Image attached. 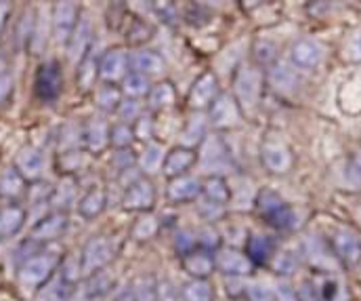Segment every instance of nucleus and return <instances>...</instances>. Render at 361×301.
I'll return each instance as SVG.
<instances>
[{
    "label": "nucleus",
    "instance_id": "f257e3e1",
    "mask_svg": "<svg viewBox=\"0 0 361 301\" xmlns=\"http://www.w3.org/2000/svg\"><path fill=\"white\" fill-rule=\"evenodd\" d=\"M61 255L55 251H40L25 257L17 270V281L25 289H42L59 270Z\"/></svg>",
    "mask_w": 361,
    "mask_h": 301
},
{
    "label": "nucleus",
    "instance_id": "f03ea898",
    "mask_svg": "<svg viewBox=\"0 0 361 301\" xmlns=\"http://www.w3.org/2000/svg\"><path fill=\"white\" fill-rule=\"evenodd\" d=\"M263 70L257 66H242L233 76V98L238 101L242 114L257 110L263 93Z\"/></svg>",
    "mask_w": 361,
    "mask_h": 301
},
{
    "label": "nucleus",
    "instance_id": "7ed1b4c3",
    "mask_svg": "<svg viewBox=\"0 0 361 301\" xmlns=\"http://www.w3.org/2000/svg\"><path fill=\"white\" fill-rule=\"evenodd\" d=\"M257 208H259L263 221H267L275 230H292L296 225V213L273 190L259 192Z\"/></svg>",
    "mask_w": 361,
    "mask_h": 301
},
{
    "label": "nucleus",
    "instance_id": "20e7f679",
    "mask_svg": "<svg viewBox=\"0 0 361 301\" xmlns=\"http://www.w3.org/2000/svg\"><path fill=\"white\" fill-rule=\"evenodd\" d=\"M34 93L42 103H55L63 93V70L57 59L38 66L34 76Z\"/></svg>",
    "mask_w": 361,
    "mask_h": 301
},
{
    "label": "nucleus",
    "instance_id": "39448f33",
    "mask_svg": "<svg viewBox=\"0 0 361 301\" xmlns=\"http://www.w3.org/2000/svg\"><path fill=\"white\" fill-rule=\"evenodd\" d=\"M116 255V242L111 236H92L80 251V266L82 274L90 276L99 270H105V266Z\"/></svg>",
    "mask_w": 361,
    "mask_h": 301
},
{
    "label": "nucleus",
    "instance_id": "423d86ee",
    "mask_svg": "<svg viewBox=\"0 0 361 301\" xmlns=\"http://www.w3.org/2000/svg\"><path fill=\"white\" fill-rule=\"evenodd\" d=\"M197 160L204 171L210 175L223 177L225 171L231 169V152L229 146L219 135H208L202 143V152H197Z\"/></svg>",
    "mask_w": 361,
    "mask_h": 301
},
{
    "label": "nucleus",
    "instance_id": "0eeeda50",
    "mask_svg": "<svg viewBox=\"0 0 361 301\" xmlns=\"http://www.w3.org/2000/svg\"><path fill=\"white\" fill-rule=\"evenodd\" d=\"M80 6L76 2L70 0H61L53 4V38L59 45L70 42V38L74 36L78 23H80Z\"/></svg>",
    "mask_w": 361,
    "mask_h": 301
},
{
    "label": "nucleus",
    "instance_id": "6e6552de",
    "mask_svg": "<svg viewBox=\"0 0 361 301\" xmlns=\"http://www.w3.org/2000/svg\"><path fill=\"white\" fill-rule=\"evenodd\" d=\"M128 72H130V66H128V51L126 49L114 47V49H107L99 57V78L105 81V85L122 83Z\"/></svg>",
    "mask_w": 361,
    "mask_h": 301
},
{
    "label": "nucleus",
    "instance_id": "1a4fd4ad",
    "mask_svg": "<svg viewBox=\"0 0 361 301\" xmlns=\"http://www.w3.org/2000/svg\"><path fill=\"white\" fill-rule=\"evenodd\" d=\"M261 163L271 175H286L294 165V154L283 141L267 139L261 146Z\"/></svg>",
    "mask_w": 361,
    "mask_h": 301
},
{
    "label": "nucleus",
    "instance_id": "9d476101",
    "mask_svg": "<svg viewBox=\"0 0 361 301\" xmlns=\"http://www.w3.org/2000/svg\"><path fill=\"white\" fill-rule=\"evenodd\" d=\"M242 120V110L238 105L235 98L231 93H221L214 103L208 107V124L223 131V129H231Z\"/></svg>",
    "mask_w": 361,
    "mask_h": 301
},
{
    "label": "nucleus",
    "instance_id": "9b49d317",
    "mask_svg": "<svg viewBox=\"0 0 361 301\" xmlns=\"http://www.w3.org/2000/svg\"><path fill=\"white\" fill-rule=\"evenodd\" d=\"M70 225V217L63 211H51L49 215L40 217L38 223L32 228V242L49 244L59 240Z\"/></svg>",
    "mask_w": 361,
    "mask_h": 301
},
{
    "label": "nucleus",
    "instance_id": "f8f14e48",
    "mask_svg": "<svg viewBox=\"0 0 361 301\" xmlns=\"http://www.w3.org/2000/svg\"><path fill=\"white\" fill-rule=\"evenodd\" d=\"M156 204V186L145 175L124 190L122 206L135 213H149Z\"/></svg>",
    "mask_w": 361,
    "mask_h": 301
},
{
    "label": "nucleus",
    "instance_id": "ddd939ff",
    "mask_svg": "<svg viewBox=\"0 0 361 301\" xmlns=\"http://www.w3.org/2000/svg\"><path fill=\"white\" fill-rule=\"evenodd\" d=\"M214 268L225 276H246L252 272V261L248 255L233 247H221L214 251Z\"/></svg>",
    "mask_w": 361,
    "mask_h": 301
},
{
    "label": "nucleus",
    "instance_id": "4468645a",
    "mask_svg": "<svg viewBox=\"0 0 361 301\" xmlns=\"http://www.w3.org/2000/svg\"><path fill=\"white\" fill-rule=\"evenodd\" d=\"M128 66H130V72H137L145 78H152V76L164 74L166 59L162 57V53H158L154 49L139 47V49L128 53Z\"/></svg>",
    "mask_w": 361,
    "mask_h": 301
},
{
    "label": "nucleus",
    "instance_id": "2eb2a0df",
    "mask_svg": "<svg viewBox=\"0 0 361 301\" xmlns=\"http://www.w3.org/2000/svg\"><path fill=\"white\" fill-rule=\"evenodd\" d=\"M221 95V85L214 72H202L189 89V105L193 110H208Z\"/></svg>",
    "mask_w": 361,
    "mask_h": 301
},
{
    "label": "nucleus",
    "instance_id": "dca6fc26",
    "mask_svg": "<svg viewBox=\"0 0 361 301\" xmlns=\"http://www.w3.org/2000/svg\"><path fill=\"white\" fill-rule=\"evenodd\" d=\"M109 124L101 116H92L82 126V150L89 154H101L109 146Z\"/></svg>",
    "mask_w": 361,
    "mask_h": 301
},
{
    "label": "nucleus",
    "instance_id": "f3484780",
    "mask_svg": "<svg viewBox=\"0 0 361 301\" xmlns=\"http://www.w3.org/2000/svg\"><path fill=\"white\" fill-rule=\"evenodd\" d=\"M197 163V152L191 150V148H185V146H177L173 148L166 156H164V165H162V173L169 177V179H177L187 175L193 165Z\"/></svg>",
    "mask_w": 361,
    "mask_h": 301
},
{
    "label": "nucleus",
    "instance_id": "a211bd4d",
    "mask_svg": "<svg viewBox=\"0 0 361 301\" xmlns=\"http://www.w3.org/2000/svg\"><path fill=\"white\" fill-rule=\"evenodd\" d=\"M290 57H292V66L298 68V70H311L315 66L322 64L324 59V47L311 38H302V40H296L292 45V51H290Z\"/></svg>",
    "mask_w": 361,
    "mask_h": 301
},
{
    "label": "nucleus",
    "instance_id": "6ab92c4d",
    "mask_svg": "<svg viewBox=\"0 0 361 301\" xmlns=\"http://www.w3.org/2000/svg\"><path fill=\"white\" fill-rule=\"evenodd\" d=\"M13 167L23 175L25 182L27 179L36 182V179H40V175L44 171V154L38 148H34V146H25V148H21L17 152Z\"/></svg>",
    "mask_w": 361,
    "mask_h": 301
},
{
    "label": "nucleus",
    "instance_id": "aec40b11",
    "mask_svg": "<svg viewBox=\"0 0 361 301\" xmlns=\"http://www.w3.org/2000/svg\"><path fill=\"white\" fill-rule=\"evenodd\" d=\"M166 196L173 204H185L202 199V179L193 175H183L177 179H171L166 188Z\"/></svg>",
    "mask_w": 361,
    "mask_h": 301
},
{
    "label": "nucleus",
    "instance_id": "412c9836",
    "mask_svg": "<svg viewBox=\"0 0 361 301\" xmlns=\"http://www.w3.org/2000/svg\"><path fill=\"white\" fill-rule=\"evenodd\" d=\"M334 255L345 266H355L361 259V240L351 230H341L332 238Z\"/></svg>",
    "mask_w": 361,
    "mask_h": 301
},
{
    "label": "nucleus",
    "instance_id": "4be33fe9",
    "mask_svg": "<svg viewBox=\"0 0 361 301\" xmlns=\"http://www.w3.org/2000/svg\"><path fill=\"white\" fill-rule=\"evenodd\" d=\"M183 270L191 276V278H202L206 281L216 268H214V253L204 251V249H195L189 255L180 257Z\"/></svg>",
    "mask_w": 361,
    "mask_h": 301
},
{
    "label": "nucleus",
    "instance_id": "5701e85b",
    "mask_svg": "<svg viewBox=\"0 0 361 301\" xmlns=\"http://www.w3.org/2000/svg\"><path fill=\"white\" fill-rule=\"evenodd\" d=\"M25 225V208L17 202L4 204L0 208V240L13 238Z\"/></svg>",
    "mask_w": 361,
    "mask_h": 301
},
{
    "label": "nucleus",
    "instance_id": "b1692460",
    "mask_svg": "<svg viewBox=\"0 0 361 301\" xmlns=\"http://www.w3.org/2000/svg\"><path fill=\"white\" fill-rule=\"evenodd\" d=\"M246 255L252 266H267L275 257V244L265 234H252L246 240Z\"/></svg>",
    "mask_w": 361,
    "mask_h": 301
},
{
    "label": "nucleus",
    "instance_id": "393cba45",
    "mask_svg": "<svg viewBox=\"0 0 361 301\" xmlns=\"http://www.w3.org/2000/svg\"><path fill=\"white\" fill-rule=\"evenodd\" d=\"M206 137H208V118L202 116V114H195V116H191V118L185 122V126H183V131H180L179 146H185V148L195 150V148H200V146L204 143Z\"/></svg>",
    "mask_w": 361,
    "mask_h": 301
},
{
    "label": "nucleus",
    "instance_id": "a878e982",
    "mask_svg": "<svg viewBox=\"0 0 361 301\" xmlns=\"http://www.w3.org/2000/svg\"><path fill=\"white\" fill-rule=\"evenodd\" d=\"M76 283L68 281L59 270L57 274L40 289V300L42 301H70V297L74 295L76 291Z\"/></svg>",
    "mask_w": 361,
    "mask_h": 301
},
{
    "label": "nucleus",
    "instance_id": "bb28decb",
    "mask_svg": "<svg viewBox=\"0 0 361 301\" xmlns=\"http://www.w3.org/2000/svg\"><path fill=\"white\" fill-rule=\"evenodd\" d=\"M92 45H94L92 25H90V21L87 19V17H82V19H80V23H78V28H76V32H74V36H72V38H70V42H68L70 57L80 61V59L85 57V53L89 51Z\"/></svg>",
    "mask_w": 361,
    "mask_h": 301
},
{
    "label": "nucleus",
    "instance_id": "cd10ccee",
    "mask_svg": "<svg viewBox=\"0 0 361 301\" xmlns=\"http://www.w3.org/2000/svg\"><path fill=\"white\" fill-rule=\"evenodd\" d=\"M99 76V59L94 55V45L85 53V57L78 61V70H76V83L80 91H90L97 83Z\"/></svg>",
    "mask_w": 361,
    "mask_h": 301
},
{
    "label": "nucleus",
    "instance_id": "c85d7f7f",
    "mask_svg": "<svg viewBox=\"0 0 361 301\" xmlns=\"http://www.w3.org/2000/svg\"><path fill=\"white\" fill-rule=\"evenodd\" d=\"M267 78H269L271 85H273L277 91H281V93L292 91V89L296 87V83H298L296 68L290 66V64H283V61H281V64H279V61L271 64L269 72H267Z\"/></svg>",
    "mask_w": 361,
    "mask_h": 301
},
{
    "label": "nucleus",
    "instance_id": "c756f323",
    "mask_svg": "<svg viewBox=\"0 0 361 301\" xmlns=\"http://www.w3.org/2000/svg\"><path fill=\"white\" fill-rule=\"evenodd\" d=\"M114 285H116L114 274L107 272V270H99V272L87 276L85 297L87 300H101V297H105V295H109L114 291Z\"/></svg>",
    "mask_w": 361,
    "mask_h": 301
},
{
    "label": "nucleus",
    "instance_id": "7c9ffc66",
    "mask_svg": "<svg viewBox=\"0 0 361 301\" xmlns=\"http://www.w3.org/2000/svg\"><path fill=\"white\" fill-rule=\"evenodd\" d=\"M164 148L160 146V143H156V141H152V143H147L145 146V150L139 154V158H137V167L141 169V173L147 177V175H154V173H158V171H162V165H164Z\"/></svg>",
    "mask_w": 361,
    "mask_h": 301
},
{
    "label": "nucleus",
    "instance_id": "2f4dec72",
    "mask_svg": "<svg viewBox=\"0 0 361 301\" xmlns=\"http://www.w3.org/2000/svg\"><path fill=\"white\" fill-rule=\"evenodd\" d=\"M107 206V194L103 188H90L82 194V199L78 201V213L85 217V219H94L99 217Z\"/></svg>",
    "mask_w": 361,
    "mask_h": 301
},
{
    "label": "nucleus",
    "instance_id": "473e14b6",
    "mask_svg": "<svg viewBox=\"0 0 361 301\" xmlns=\"http://www.w3.org/2000/svg\"><path fill=\"white\" fill-rule=\"evenodd\" d=\"M202 199L212 202H219V204H229L231 201V188L229 184L225 182V177H219V175H210L202 182Z\"/></svg>",
    "mask_w": 361,
    "mask_h": 301
},
{
    "label": "nucleus",
    "instance_id": "72a5a7b5",
    "mask_svg": "<svg viewBox=\"0 0 361 301\" xmlns=\"http://www.w3.org/2000/svg\"><path fill=\"white\" fill-rule=\"evenodd\" d=\"M78 201L76 196V186L72 182H61L55 188H51L49 192V204L53 211H63L68 213L70 206H74V202Z\"/></svg>",
    "mask_w": 361,
    "mask_h": 301
},
{
    "label": "nucleus",
    "instance_id": "f704fd0d",
    "mask_svg": "<svg viewBox=\"0 0 361 301\" xmlns=\"http://www.w3.org/2000/svg\"><path fill=\"white\" fill-rule=\"evenodd\" d=\"M87 163V152L82 148H76V150H66V152H59L57 154V173L61 175H74L78 173Z\"/></svg>",
    "mask_w": 361,
    "mask_h": 301
},
{
    "label": "nucleus",
    "instance_id": "c9c22d12",
    "mask_svg": "<svg viewBox=\"0 0 361 301\" xmlns=\"http://www.w3.org/2000/svg\"><path fill=\"white\" fill-rule=\"evenodd\" d=\"M25 190V179L23 175L11 165L2 171L0 175V196L2 199H17Z\"/></svg>",
    "mask_w": 361,
    "mask_h": 301
},
{
    "label": "nucleus",
    "instance_id": "e433bc0d",
    "mask_svg": "<svg viewBox=\"0 0 361 301\" xmlns=\"http://www.w3.org/2000/svg\"><path fill=\"white\" fill-rule=\"evenodd\" d=\"M177 101V91L171 83H158L156 87H152L149 95H147V105L149 110H169L173 107Z\"/></svg>",
    "mask_w": 361,
    "mask_h": 301
},
{
    "label": "nucleus",
    "instance_id": "4c0bfd02",
    "mask_svg": "<svg viewBox=\"0 0 361 301\" xmlns=\"http://www.w3.org/2000/svg\"><path fill=\"white\" fill-rule=\"evenodd\" d=\"M180 301H214V289L208 281L191 278L180 287Z\"/></svg>",
    "mask_w": 361,
    "mask_h": 301
},
{
    "label": "nucleus",
    "instance_id": "58836bf2",
    "mask_svg": "<svg viewBox=\"0 0 361 301\" xmlns=\"http://www.w3.org/2000/svg\"><path fill=\"white\" fill-rule=\"evenodd\" d=\"M160 232V219L152 213H143L141 217H137V221L133 223L130 236L139 242H147L152 238H156V234Z\"/></svg>",
    "mask_w": 361,
    "mask_h": 301
},
{
    "label": "nucleus",
    "instance_id": "ea45409f",
    "mask_svg": "<svg viewBox=\"0 0 361 301\" xmlns=\"http://www.w3.org/2000/svg\"><path fill=\"white\" fill-rule=\"evenodd\" d=\"M120 89H122V95H126L130 100H143V98L149 95L152 83H149V78H145V76H141L137 72H128L126 78L122 81Z\"/></svg>",
    "mask_w": 361,
    "mask_h": 301
},
{
    "label": "nucleus",
    "instance_id": "a19ab883",
    "mask_svg": "<svg viewBox=\"0 0 361 301\" xmlns=\"http://www.w3.org/2000/svg\"><path fill=\"white\" fill-rule=\"evenodd\" d=\"M36 17L32 11H25L21 15V19L17 21V30H15V42L19 49H27L32 47L34 38H36Z\"/></svg>",
    "mask_w": 361,
    "mask_h": 301
},
{
    "label": "nucleus",
    "instance_id": "79ce46f5",
    "mask_svg": "<svg viewBox=\"0 0 361 301\" xmlns=\"http://www.w3.org/2000/svg\"><path fill=\"white\" fill-rule=\"evenodd\" d=\"M122 100H124V95L118 85H103L94 93V103L103 112H116Z\"/></svg>",
    "mask_w": 361,
    "mask_h": 301
},
{
    "label": "nucleus",
    "instance_id": "37998d69",
    "mask_svg": "<svg viewBox=\"0 0 361 301\" xmlns=\"http://www.w3.org/2000/svg\"><path fill=\"white\" fill-rule=\"evenodd\" d=\"M183 19H185L191 28H204L206 23L212 21V11H210L204 2H189V4H185Z\"/></svg>",
    "mask_w": 361,
    "mask_h": 301
},
{
    "label": "nucleus",
    "instance_id": "c03bdc74",
    "mask_svg": "<svg viewBox=\"0 0 361 301\" xmlns=\"http://www.w3.org/2000/svg\"><path fill=\"white\" fill-rule=\"evenodd\" d=\"M135 131H133V124H126V122H118L109 129V146H114L116 150H126V148H133L135 143Z\"/></svg>",
    "mask_w": 361,
    "mask_h": 301
},
{
    "label": "nucleus",
    "instance_id": "a18cd8bd",
    "mask_svg": "<svg viewBox=\"0 0 361 301\" xmlns=\"http://www.w3.org/2000/svg\"><path fill=\"white\" fill-rule=\"evenodd\" d=\"M124 34H126L130 45H143L147 38H152V28L143 19L133 17V19L126 21V32Z\"/></svg>",
    "mask_w": 361,
    "mask_h": 301
},
{
    "label": "nucleus",
    "instance_id": "49530a36",
    "mask_svg": "<svg viewBox=\"0 0 361 301\" xmlns=\"http://www.w3.org/2000/svg\"><path fill=\"white\" fill-rule=\"evenodd\" d=\"M116 114L120 116V122H126V124H133L135 120H139L143 116V103L141 100H130V98H124L122 103L118 105Z\"/></svg>",
    "mask_w": 361,
    "mask_h": 301
},
{
    "label": "nucleus",
    "instance_id": "de8ad7c7",
    "mask_svg": "<svg viewBox=\"0 0 361 301\" xmlns=\"http://www.w3.org/2000/svg\"><path fill=\"white\" fill-rule=\"evenodd\" d=\"M273 268H275V272L281 274V276L294 274L296 268H298V257H296V253H294V251H288V249L281 251L279 255L273 257Z\"/></svg>",
    "mask_w": 361,
    "mask_h": 301
},
{
    "label": "nucleus",
    "instance_id": "09e8293b",
    "mask_svg": "<svg viewBox=\"0 0 361 301\" xmlns=\"http://www.w3.org/2000/svg\"><path fill=\"white\" fill-rule=\"evenodd\" d=\"M195 240H197V249H204V251H219L221 249V236L214 228L210 225H204L197 234H195Z\"/></svg>",
    "mask_w": 361,
    "mask_h": 301
},
{
    "label": "nucleus",
    "instance_id": "8fccbe9b",
    "mask_svg": "<svg viewBox=\"0 0 361 301\" xmlns=\"http://www.w3.org/2000/svg\"><path fill=\"white\" fill-rule=\"evenodd\" d=\"M173 247H175V251H177V255L179 257H185V255H189L191 251H195L197 249V240H195V234L191 232V230H179L177 234H175V238H173Z\"/></svg>",
    "mask_w": 361,
    "mask_h": 301
},
{
    "label": "nucleus",
    "instance_id": "3c124183",
    "mask_svg": "<svg viewBox=\"0 0 361 301\" xmlns=\"http://www.w3.org/2000/svg\"><path fill=\"white\" fill-rule=\"evenodd\" d=\"M345 184L349 190H361V154H353L345 167Z\"/></svg>",
    "mask_w": 361,
    "mask_h": 301
},
{
    "label": "nucleus",
    "instance_id": "603ef678",
    "mask_svg": "<svg viewBox=\"0 0 361 301\" xmlns=\"http://www.w3.org/2000/svg\"><path fill=\"white\" fill-rule=\"evenodd\" d=\"M154 129H156V122H154V116H152V114H143L139 120L133 122L135 137H137L139 141H145V143H152V139H154Z\"/></svg>",
    "mask_w": 361,
    "mask_h": 301
},
{
    "label": "nucleus",
    "instance_id": "864d4df0",
    "mask_svg": "<svg viewBox=\"0 0 361 301\" xmlns=\"http://www.w3.org/2000/svg\"><path fill=\"white\" fill-rule=\"evenodd\" d=\"M197 213H200V217H202L204 221L210 223V221L221 219V217L227 213V206H225V204H219V202L200 199V201H197Z\"/></svg>",
    "mask_w": 361,
    "mask_h": 301
},
{
    "label": "nucleus",
    "instance_id": "5fc2aeb1",
    "mask_svg": "<svg viewBox=\"0 0 361 301\" xmlns=\"http://www.w3.org/2000/svg\"><path fill=\"white\" fill-rule=\"evenodd\" d=\"M252 53H255V59H257L259 64H263V66H271V64H275L277 49H275V45H273L271 40H257V42H255Z\"/></svg>",
    "mask_w": 361,
    "mask_h": 301
},
{
    "label": "nucleus",
    "instance_id": "6e6d98bb",
    "mask_svg": "<svg viewBox=\"0 0 361 301\" xmlns=\"http://www.w3.org/2000/svg\"><path fill=\"white\" fill-rule=\"evenodd\" d=\"M137 158H139V154H135L133 148L116 150V152H114V158H111V165L122 173V171H126V169H130V167H137Z\"/></svg>",
    "mask_w": 361,
    "mask_h": 301
},
{
    "label": "nucleus",
    "instance_id": "4d7b16f0",
    "mask_svg": "<svg viewBox=\"0 0 361 301\" xmlns=\"http://www.w3.org/2000/svg\"><path fill=\"white\" fill-rule=\"evenodd\" d=\"M152 8L156 11L158 19H162V21H164V23H169V25H173V23L179 19L177 4H173V2H154V4H152Z\"/></svg>",
    "mask_w": 361,
    "mask_h": 301
},
{
    "label": "nucleus",
    "instance_id": "13d9d810",
    "mask_svg": "<svg viewBox=\"0 0 361 301\" xmlns=\"http://www.w3.org/2000/svg\"><path fill=\"white\" fill-rule=\"evenodd\" d=\"M246 297L248 301H275V295L269 287H265L263 283H250L246 287Z\"/></svg>",
    "mask_w": 361,
    "mask_h": 301
},
{
    "label": "nucleus",
    "instance_id": "bf43d9fd",
    "mask_svg": "<svg viewBox=\"0 0 361 301\" xmlns=\"http://www.w3.org/2000/svg\"><path fill=\"white\" fill-rule=\"evenodd\" d=\"M296 300L298 301H322L319 295V287H315L313 283H302L298 289H296Z\"/></svg>",
    "mask_w": 361,
    "mask_h": 301
},
{
    "label": "nucleus",
    "instance_id": "052dcab7",
    "mask_svg": "<svg viewBox=\"0 0 361 301\" xmlns=\"http://www.w3.org/2000/svg\"><path fill=\"white\" fill-rule=\"evenodd\" d=\"M13 91H15V78H13V74L2 72L0 74V105H4L6 101L11 100Z\"/></svg>",
    "mask_w": 361,
    "mask_h": 301
},
{
    "label": "nucleus",
    "instance_id": "680f3d73",
    "mask_svg": "<svg viewBox=\"0 0 361 301\" xmlns=\"http://www.w3.org/2000/svg\"><path fill=\"white\" fill-rule=\"evenodd\" d=\"M319 295H322V301H334L338 295V283L332 278H326L319 285Z\"/></svg>",
    "mask_w": 361,
    "mask_h": 301
},
{
    "label": "nucleus",
    "instance_id": "e2e57ef3",
    "mask_svg": "<svg viewBox=\"0 0 361 301\" xmlns=\"http://www.w3.org/2000/svg\"><path fill=\"white\" fill-rule=\"evenodd\" d=\"M114 301H141V300H139V295H137L135 287H133V285H126V287H122V289H118V291H116Z\"/></svg>",
    "mask_w": 361,
    "mask_h": 301
},
{
    "label": "nucleus",
    "instance_id": "0e129e2a",
    "mask_svg": "<svg viewBox=\"0 0 361 301\" xmlns=\"http://www.w3.org/2000/svg\"><path fill=\"white\" fill-rule=\"evenodd\" d=\"M8 17H11V4L8 2H0V34L4 32V28L8 23Z\"/></svg>",
    "mask_w": 361,
    "mask_h": 301
},
{
    "label": "nucleus",
    "instance_id": "69168bd1",
    "mask_svg": "<svg viewBox=\"0 0 361 301\" xmlns=\"http://www.w3.org/2000/svg\"><path fill=\"white\" fill-rule=\"evenodd\" d=\"M277 295H279V300H281V301H298V300H296V291L288 289L286 285L277 289Z\"/></svg>",
    "mask_w": 361,
    "mask_h": 301
},
{
    "label": "nucleus",
    "instance_id": "338daca9",
    "mask_svg": "<svg viewBox=\"0 0 361 301\" xmlns=\"http://www.w3.org/2000/svg\"><path fill=\"white\" fill-rule=\"evenodd\" d=\"M355 51H357V55L361 57V34L357 36V40H355Z\"/></svg>",
    "mask_w": 361,
    "mask_h": 301
}]
</instances>
